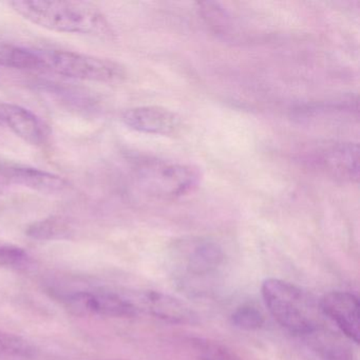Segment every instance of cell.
<instances>
[{"label":"cell","instance_id":"cell-1","mask_svg":"<svg viewBox=\"0 0 360 360\" xmlns=\"http://www.w3.org/2000/svg\"><path fill=\"white\" fill-rule=\"evenodd\" d=\"M9 5L25 20L54 32L105 35L110 31L104 14L85 1L16 0Z\"/></svg>","mask_w":360,"mask_h":360},{"label":"cell","instance_id":"cell-2","mask_svg":"<svg viewBox=\"0 0 360 360\" xmlns=\"http://www.w3.org/2000/svg\"><path fill=\"white\" fill-rule=\"evenodd\" d=\"M261 295L274 319L295 337L307 336L321 326L313 299L294 283L269 278L262 282Z\"/></svg>","mask_w":360,"mask_h":360},{"label":"cell","instance_id":"cell-3","mask_svg":"<svg viewBox=\"0 0 360 360\" xmlns=\"http://www.w3.org/2000/svg\"><path fill=\"white\" fill-rule=\"evenodd\" d=\"M39 52L43 72L106 84L119 83L126 77L125 68L109 58L67 50L41 49Z\"/></svg>","mask_w":360,"mask_h":360},{"label":"cell","instance_id":"cell-4","mask_svg":"<svg viewBox=\"0 0 360 360\" xmlns=\"http://www.w3.org/2000/svg\"><path fill=\"white\" fill-rule=\"evenodd\" d=\"M138 179L148 195L159 199L184 197L199 187L202 174L191 164L148 160L138 168Z\"/></svg>","mask_w":360,"mask_h":360},{"label":"cell","instance_id":"cell-5","mask_svg":"<svg viewBox=\"0 0 360 360\" xmlns=\"http://www.w3.org/2000/svg\"><path fill=\"white\" fill-rule=\"evenodd\" d=\"M172 267L181 281L203 282L212 279L224 264L222 246L203 237L184 238L172 248Z\"/></svg>","mask_w":360,"mask_h":360},{"label":"cell","instance_id":"cell-6","mask_svg":"<svg viewBox=\"0 0 360 360\" xmlns=\"http://www.w3.org/2000/svg\"><path fill=\"white\" fill-rule=\"evenodd\" d=\"M303 162L323 176L342 183L359 179V145L353 142L326 143L307 153Z\"/></svg>","mask_w":360,"mask_h":360},{"label":"cell","instance_id":"cell-7","mask_svg":"<svg viewBox=\"0 0 360 360\" xmlns=\"http://www.w3.org/2000/svg\"><path fill=\"white\" fill-rule=\"evenodd\" d=\"M65 307L75 315L130 318L138 315L128 297L108 290H75L58 296Z\"/></svg>","mask_w":360,"mask_h":360},{"label":"cell","instance_id":"cell-8","mask_svg":"<svg viewBox=\"0 0 360 360\" xmlns=\"http://www.w3.org/2000/svg\"><path fill=\"white\" fill-rule=\"evenodd\" d=\"M140 311L172 324H193L198 315L187 303L159 290H140L128 297Z\"/></svg>","mask_w":360,"mask_h":360},{"label":"cell","instance_id":"cell-9","mask_svg":"<svg viewBox=\"0 0 360 360\" xmlns=\"http://www.w3.org/2000/svg\"><path fill=\"white\" fill-rule=\"evenodd\" d=\"M319 311L332 320L347 340L358 345L360 337V303L353 292L333 290L320 299Z\"/></svg>","mask_w":360,"mask_h":360},{"label":"cell","instance_id":"cell-10","mask_svg":"<svg viewBox=\"0 0 360 360\" xmlns=\"http://www.w3.org/2000/svg\"><path fill=\"white\" fill-rule=\"evenodd\" d=\"M122 121L130 129L153 136H172L182 126V120L174 111L160 106H140L127 109Z\"/></svg>","mask_w":360,"mask_h":360},{"label":"cell","instance_id":"cell-11","mask_svg":"<svg viewBox=\"0 0 360 360\" xmlns=\"http://www.w3.org/2000/svg\"><path fill=\"white\" fill-rule=\"evenodd\" d=\"M0 176L13 184L22 185L49 195L62 193L69 188V183L62 176L20 164L1 162Z\"/></svg>","mask_w":360,"mask_h":360},{"label":"cell","instance_id":"cell-12","mask_svg":"<svg viewBox=\"0 0 360 360\" xmlns=\"http://www.w3.org/2000/svg\"><path fill=\"white\" fill-rule=\"evenodd\" d=\"M0 124L30 144L39 146L47 140V131L41 119L20 105L0 103Z\"/></svg>","mask_w":360,"mask_h":360},{"label":"cell","instance_id":"cell-13","mask_svg":"<svg viewBox=\"0 0 360 360\" xmlns=\"http://www.w3.org/2000/svg\"><path fill=\"white\" fill-rule=\"evenodd\" d=\"M300 339L313 360H357L351 345L322 326Z\"/></svg>","mask_w":360,"mask_h":360},{"label":"cell","instance_id":"cell-14","mask_svg":"<svg viewBox=\"0 0 360 360\" xmlns=\"http://www.w3.org/2000/svg\"><path fill=\"white\" fill-rule=\"evenodd\" d=\"M198 12L210 30L218 37L231 41H238L241 37L237 20L220 4L210 1L200 3Z\"/></svg>","mask_w":360,"mask_h":360},{"label":"cell","instance_id":"cell-15","mask_svg":"<svg viewBox=\"0 0 360 360\" xmlns=\"http://www.w3.org/2000/svg\"><path fill=\"white\" fill-rule=\"evenodd\" d=\"M0 66L18 70L43 72L39 49L18 46L7 45L0 47Z\"/></svg>","mask_w":360,"mask_h":360},{"label":"cell","instance_id":"cell-16","mask_svg":"<svg viewBox=\"0 0 360 360\" xmlns=\"http://www.w3.org/2000/svg\"><path fill=\"white\" fill-rule=\"evenodd\" d=\"M187 342L197 360H243L231 347L212 339L189 337Z\"/></svg>","mask_w":360,"mask_h":360},{"label":"cell","instance_id":"cell-17","mask_svg":"<svg viewBox=\"0 0 360 360\" xmlns=\"http://www.w3.org/2000/svg\"><path fill=\"white\" fill-rule=\"evenodd\" d=\"M231 321V324L239 330L255 332L263 328L265 318L258 307L252 304H243L233 311Z\"/></svg>","mask_w":360,"mask_h":360},{"label":"cell","instance_id":"cell-18","mask_svg":"<svg viewBox=\"0 0 360 360\" xmlns=\"http://www.w3.org/2000/svg\"><path fill=\"white\" fill-rule=\"evenodd\" d=\"M33 353L30 342L18 335L0 330V358H28Z\"/></svg>","mask_w":360,"mask_h":360},{"label":"cell","instance_id":"cell-19","mask_svg":"<svg viewBox=\"0 0 360 360\" xmlns=\"http://www.w3.org/2000/svg\"><path fill=\"white\" fill-rule=\"evenodd\" d=\"M66 231V224L60 219L50 218L31 225L27 233L34 239L48 240L62 237Z\"/></svg>","mask_w":360,"mask_h":360},{"label":"cell","instance_id":"cell-20","mask_svg":"<svg viewBox=\"0 0 360 360\" xmlns=\"http://www.w3.org/2000/svg\"><path fill=\"white\" fill-rule=\"evenodd\" d=\"M30 262V257L22 248L0 246V265L12 269H26Z\"/></svg>","mask_w":360,"mask_h":360}]
</instances>
